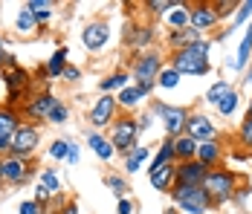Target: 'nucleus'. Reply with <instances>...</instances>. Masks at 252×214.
I'll return each instance as SVG.
<instances>
[{
    "mask_svg": "<svg viewBox=\"0 0 252 214\" xmlns=\"http://www.w3.org/2000/svg\"><path fill=\"white\" fill-rule=\"evenodd\" d=\"M64 67H67V49H58L47 64V72L50 75H64Z\"/></svg>",
    "mask_w": 252,
    "mask_h": 214,
    "instance_id": "nucleus-25",
    "label": "nucleus"
},
{
    "mask_svg": "<svg viewBox=\"0 0 252 214\" xmlns=\"http://www.w3.org/2000/svg\"><path fill=\"white\" fill-rule=\"evenodd\" d=\"M21 214H38V203H21Z\"/></svg>",
    "mask_w": 252,
    "mask_h": 214,
    "instance_id": "nucleus-44",
    "label": "nucleus"
},
{
    "mask_svg": "<svg viewBox=\"0 0 252 214\" xmlns=\"http://www.w3.org/2000/svg\"><path fill=\"white\" fill-rule=\"evenodd\" d=\"M174 180H177V168L171 165V162L162 165V168H157V171H151V185L157 191H168Z\"/></svg>",
    "mask_w": 252,
    "mask_h": 214,
    "instance_id": "nucleus-14",
    "label": "nucleus"
},
{
    "mask_svg": "<svg viewBox=\"0 0 252 214\" xmlns=\"http://www.w3.org/2000/svg\"><path fill=\"white\" fill-rule=\"evenodd\" d=\"M67 116H70V113H67V107H64V104H55V110L50 113V119H47V122H55V124H58V122H67Z\"/></svg>",
    "mask_w": 252,
    "mask_h": 214,
    "instance_id": "nucleus-38",
    "label": "nucleus"
},
{
    "mask_svg": "<svg viewBox=\"0 0 252 214\" xmlns=\"http://www.w3.org/2000/svg\"><path fill=\"white\" fill-rule=\"evenodd\" d=\"M250 15H252V0H247V3H241V6H238V12H235V21H232V29H235V26H241L247 18H250Z\"/></svg>",
    "mask_w": 252,
    "mask_h": 214,
    "instance_id": "nucleus-33",
    "label": "nucleus"
},
{
    "mask_svg": "<svg viewBox=\"0 0 252 214\" xmlns=\"http://www.w3.org/2000/svg\"><path fill=\"white\" fill-rule=\"evenodd\" d=\"M130 212H133L130 200H122V203H119V214H130Z\"/></svg>",
    "mask_w": 252,
    "mask_h": 214,
    "instance_id": "nucleus-45",
    "label": "nucleus"
},
{
    "mask_svg": "<svg viewBox=\"0 0 252 214\" xmlns=\"http://www.w3.org/2000/svg\"><path fill=\"white\" fill-rule=\"evenodd\" d=\"M133 72H136V81H139V84H145V81H151L154 84V78L162 72V58L154 55V52H148V55H142V58L136 61Z\"/></svg>",
    "mask_w": 252,
    "mask_h": 214,
    "instance_id": "nucleus-9",
    "label": "nucleus"
},
{
    "mask_svg": "<svg viewBox=\"0 0 252 214\" xmlns=\"http://www.w3.org/2000/svg\"><path fill=\"white\" fill-rule=\"evenodd\" d=\"M0 44H3V38H0Z\"/></svg>",
    "mask_w": 252,
    "mask_h": 214,
    "instance_id": "nucleus-53",
    "label": "nucleus"
},
{
    "mask_svg": "<svg viewBox=\"0 0 252 214\" xmlns=\"http://www.w3.org/2000/svg\"><path fill=\"white\" fill-rule=\"evenodd\" d=\"M26 6H29V12L35 15V21H50V18H52V3L32 0V3H26Z\"/></svg>",
    "mask_w": 252,
    "mask_h": 214,
    "instance_id": "nucleus-24",
    "label": "nucleus"
},
{
    "mask_svg": "<svg viewBox=\"0 0 252 214\" xmlns=\"http://www.w3.org/2000/svg\"><path fill=\"white\" fill-rule=\"evenodd\" d=\"M26 174H29V165H26V159H21V156L3 162V180H9V183H24Z\"/></svg>",
    "mask_w": 252,
    "mask_h": 214,
    "instance_id": "nucleus-13",
    "label": "nucleus"
},
{
    "mask_svg": "<svg viewBox=\"0 0 252 214\" xmlns=\"http://www.w3.org/2000/svg\"><path fill=\"white\" fill-rule=\"evenodd\" d=\"M125 87H127V75L125 72H116V75H110V78L101 81V90H104V93H110V90H119V93H122Z\"/></svg>",
    "mask_w": 252,
    "mask_h": 214,
    "instance_id": "nucleus-27",
    "label": "nucleus"
},
{
    "mask_svg": "<svg viewBox=\"0 0 252 214\" xmlns=\"http://www.w3.org/2000/svg\"><path fill=\"white\" fill-rule=\"evenodd\" d=\"M64 214H78V212H76V206H67V209H64Z\"/></svg>",
    "mask_w": 252,
    "mask_h": 214,
    "instance_id": "nucleus-47",
    "label": "nucleus"
},
{
    "mask_svg": "<svg viewBox=\"0 0 252 214\" xmlns=\"http://www.w3.org/2000/svg\"><path fill=\"white\" fill-rule=\"evenodd\" d=\"M145 159H148V148H136V151H130V156H127V162H125L127 174H136Z\"/></svg>",
    "mask_w": 252,
    "mask_h": 214,
    "instance_id": "nucleus-26",
    "label": "nucleus"
},
{
    "mask_svg": "<svg viewBox=\"0 0 252 214\" xmlns=\"http://www.w3.org/2000/svg\"><path fill=\"white\" fill-rule=\"evenodd\" d=\"M136 35H139V38H133V47H145V44H151V32H148V29H139Z\"/></svg>",
    "mask_w": 252,
    "mask_h": 214,
    "instance_id": "nucleus-41",
    "label": "nucleus"
},
{
    "mask_svg": "<svg viewBox=\"0 0 252 214\" xmlns=\"http://www.w3.org/2000/svg\"><path fill=\"white\" fill-rule=\"evenodd\" d=\"M250 116H252V101H250Z\"/></svg>",
    "mask_w": 252,
    "mask_h": 214,
    "instance_id": "nucleus-52",
    "label": "nucleus"
},
{
    "mask_svg": "<svg viewBox=\"0 0 252 214\" xmlns=\"http://www.w3.org/2000/svg\"><path fill=\"white\" fill-rule=\"evenodd\" d=\"M226 93H229V81H218V84H212V87H209L206 101H209V104H218V101H220Z\"/></svg>",
    "mask_w": 252,
    "mask_h": 214,
    "instance_id": "nucleus-28",
    "label": "nucleus"
},
{
    "mask_svg": "<svg viewBox=\"0 0 252 214\" xmlns=\"http://www.w3.org/2000/svg\"><path fill=\"white\" fill-rule=\"evenodd\" d=\"M206 177H209V168L203 162H197V159H191V162H180L174 183L177 185H203Z\"/></svg>",
    "mask_w": 252,
    "mask_h": 214,
    "instance_id": "nucleus-8",
    "label": "nucleus"
},
{
    "mask_svg": "<svg viewBox=\"0 0 252 214\" xmlns=\"http://www.w3.org/2000/svg\"><path fill=\"white\" fill-rule=\"evenodd\" d=\"M139 98H142V93H139L136 87H125V90L119 93V98H116V101H119L122 107H136V101H139Z\"/></svg>",
    "mask_w": 252,
    "mask_h": 214,
    "instance_id": "nucleus-30",
    "label": "nucleus"
},
{
    "mask_svg": "<svg viewBox=\"0 0 252 214\" xmlns=\"http://www.w3.org/2000/svg\"><path fill=\"white\" fill-rule=\"evenodd\" d=\"M241 142L247 148H252V116H247V122L241 124Z\"/></svg>",
    "mask_w": 252,
    "mask_h": 214,
    "instance_id": "nucleus-37",
    "label": "nucleus"
},
{
    "mask_svg": "<svg viewBox=\"0 0 252 214\" xmlns=\"http://www.w3.org/2000/svg\"><path fill=\"white\" fill-rule=\"evenodd\" d=\"M186 136H191L194 142H215V136H218V130H215V124L209 116H203V113H191L189 116V124H186Z\"/></svg>",
    "mask_w": 252,
    "mask_h": 214,
    "instance_id": "nucleus-7",
    "label": "nucleus"
},
{
    "mask_svg": "<svg viewBox=\"0 0 252 214\" xmlns=\"http://www.w3.org/2000/svg\"><path fill=\"white\" fill-rule=\"evenodd\" d=\"M104 183H107V188H113L116 194H122V191H125V180H122V177H107Z\"/></svg>",
    "mask_w": 252,
    "mask_h": 214,
    "instance_id": "nucleus-40",
    "label": "nucleus"
},
{
    "mask_svg": "<svg viewBox=\"0 0 252 214\" xmlns=\"http://www.w3.org/2000/svg\"><path fill=\"white\" fill-rule=\"evenodd\" d=\"M250 55H252V26L247 29V35H244V41L238 47V58L232 61V70H244L250 64Z\"/></svg>",
    "mask_w": 252,
    "mask_h": 214,
    "instance_id": "nucleus-19",
    "label": "nucleus"
},
{
    "mask_svg": "<svg viewBox=\"0 0 252 214\" xmlns=\"http://www.w3.org/2000/svg\"><path fill=\"white\" fill-rule=\"evenodd\" d=\"M15 130H18L15 116H12V113H6V110H0V142H9Z\"/></svg>",
    "mask_w": 252,
    "mask_h": 214,
    "instance_id": "nucleus-23",
    "label": "nucleus"
},
{
    "mask_svg": "<svg viewBox=\"0 0 252 214\" xmlns=\"http://www.w3.org/2000/svg\"><path fill=\"white\" fill-rule=\"evenodd\" d=\"M67 162H70V165H76L78 162V148L73 142H70V151H67Z\"/></svg>",
    "mask_w": 252,
    "mask_h": 214,
    "instance_id": "nucleus-42",
    "label": "nucleus"
},
{
    "mask_svg": "<svg viewBox=\"0 0 252 214\" xmlns=\"http://www.w3.org/2000/svg\"><path fill=\"white\" fill-rule=\"evenodd\" d=\"M218 21H220V18H218V9H215V6H194V9H191V29H197V32L215 26Z\"/></svg>",
    "mask_w": 252,
    "mask_h": 214,
    "instance_id": "nucleus-11",
    "label": "nucleus"
},
{
    "mask_svg": "<svg viewBox=\"0 0 252 214\" xmlns=\"http://www.w3.org/2000/svg\"><path fill=\"white\" fill-rule=\"evenodd\" d=\"M32 26H35V15L29 12V6H24V9L18 12V29H21V32H32Z\"/></svg>",
    "mask_w": 252,
    "mask_h": 214,
    "instance_id": "nucleus-31",
    "label": "nucleus"
},
{
    "mask_svg": "<svg viewBox=\"0 0 252 214\" xmlns=\"http://www.w3.org/2000/svg\"><path fill=\"white\" fill-rule=\"evenodd\" d=\"M197 162H203L206 168H212L218 159H220V148H218V142H200L197 145V156H194Z\"/></svg>",
    "mask_w": 252,
    "mask_h": 214,
    "instance_id": "nucleus-17",
    "label": "nucleus"
},
{
    "mask_svg": "<svg viewBox=\"0 0 252 214\" xmlns=\"http://www.w3.org/2000/svg\"><path fill=\"white\" fill-rule=\"evenodd\" d=\"M3 58H9V55H3V52H0V64H3Z\"/></svg>",
    "mask_w": 252,
    "mask_h": 214,
    "instance_id": "nucleus-50",
    "label": "nucleus"
},
{
    "mask_svg": "<svg viewBox=\"0 0 252 214\" xmlns=\"http://www.w3.org/2000/svg\"><path fill=\"white\" fill-rule=\"evenodd\" d=\"M203 191L212 197V203H226L235 194V177L226 174V171H209V177L203 183Z\"/></svg>",
    "mask_w": 252,
    "mask_h": 214,
    "instance_id": "nucleus-3",
    "label": "nucleus"
},
{
    "mask_svg": "<svg viewBox=\"0 0 252 214\" xmlns=\"http://www.w3.org/2000/svg\"><path fill=\"white\" fill-rule=\"evenodd\" d=\"M35 197H38V200H41V203H44V200H47V197H50V191L44 188V185H38V194H35Z\"/></svg>",
    "mask_w": 252,
    "mask_h": 214,
    "instance_id": "nucleus-46",
    "label": "nucleus"
},
{
    "mask_svg": "<svg viewBox=\"0 0 252 214\" xmlns=\"http://www.w3.org/2000/svg\"><path fill=\"white\" fill-rule=\"evenodd\" d=\"M24 81H26V75H24V72H18V70H15V72H9V93L15 95V93H18V87H24Z\"/></svg>",
    "mask_w": 252,
    "mask_h": 214,
    "instance_id": "nucleus-36",
    "label": "nucleus"
},
{
    "mask_svg": "<svg viewBox=\"0 0 252 214\" xmlns=\"http://www.w3.org/2000/svg\"><path fill=\"white\" fill-rule=\"evenodd\" d=\"M244 84H252V70L247 72V78H244Z\"/></svg>",
    "mask_w": 252,
    "mask_h": 214,
    "instance_id": "nucleus-48",
    "label": "nucleus"
},
{
    "mask_svg": "<svg viewBox=\"0 0 252 214\" xmlns=\"http://www.w3.org/2000/svg\"><path fill=\"white\" fill-rule=\"evenodd\" d=\"M197 41H200V32H197V29H189V26H186V29H177L174 35H171V44H174V47H191V44H197Z\"/></svg>",
    "mask_w": 252,
    "mask_h": 214,
    "instance_id": "nucleus-21",
    "label": "nucleus"
},
{
    "mask_svg": "<svg viewBox=\"0 0 252 214\" xmlns=\"http://www.w3.org/2000/svg\"><path fill=\"white\" fill-rule=\"evenodd\" d=\"M78 75H81V72H78L76 67H64V78H67V81H78Z\"/></svg>",
    "mask_w": 252,
    "mask_h": 214,
    "instance_id": "nucleus-43",
    "label": "nucleus"
},
{
    "mask_svg": "<svg viewBox=\"0 0 252 214\" xmlns=\"http://www.w3.org/2000/svg\"><path fill=\"white\" fill-rule=\"evenodd\" d=\"M110 38V26L107 24H90L84 29V47L87 49H101Z\"/></svg>",
    "mask_w": 252,
    "mask_h": 214,
    "instance_id": "nucleus-12",
    "label": "nucleus"
},
{
    "mask_svg": "<svg viewBox=\"0 0 252 214\" xmlns=\"http://www.w3.org/2000/svg\"><path fill=\"white\" fill-rule=\"evenodd\" d=\"M87 145L96 151V156H99V159H110V156H113V142H107V139H104L101 133H96V130H93V133H87Z\"/></svg>",
    "mask_w": 252,
    "mask_h": 214,
    "instance_id": "nucleus-18",
    "label": "nucleus"
},
{
    "mask_svg": "<svg viewBox=\"0 0 252 214\" xmlns=\"http://www.w3.org/2000/svg\"><path fill=\"white\" fill-rule=\"evenodd\" d=\"M41 185H44V188L50 191H58L61 188V183H58V177H55V171H44V174H41Z\"/></svg>",
    "mask_w": 252,
    "mask_h": 214,
    "instance_id": "nucleus-34",
    "label": "nucleus"
},
{
    "mask_svg": "<svg viewBox=\"0 0 252 214\" xmlns=\"http://www.w3.org/2000/svg\"><path fill=\"white\" fill-rule=\"evenodd\" d=\"M171 156H174V139H165V142H162V148H159V153L154 156L151 171H157V168H162V165H168V162H171Z\"/></svg>",
    "mask_w": 252,
    "mask_h": 214,
    "instance_id": "nucleus-22",
    "label": "nucleus"
},
{
    "mask_svg": "<svg viewBox=\"0 0 252 214\" xmlns=\"http://www.w3.org/2000/svg\"><path fill=\"white\" fill-rule=\"evenodd\" d=\"M136 133H139V127H136L133 119L113 122V148H116L119 153H127V156H130V148L136 142Z\"/></svg>",
    "mask_w": 252,
    "mask_h": 214,
    "instance_id": "nucleus-5",
    "label": "nucleus"
},
{
    "mask_svg": "<svg viewBox=\"0 0 252 214\" xmlns=\"http://www.w3.org/2000/svg\"><path fill=\"white\" fill-rule=\"evenodd\" d=\"M209 41H197V44H191V47L180 49L174 55V70L180 75H206L209 72Z\"/></svg>",
    "mask_w": 252,
    "mask_h": 214,
    "instance_id": "nucleus-1",
    "label": "nucleus"
},
{
    "mask_svg": "<svg viewBox=\"0 0 252 214\" xmlns=\"http://www.w3.org/2000/svg\"><path fill=\"white\" fill-rule=\"evenodd\" d=\"M0 180H3V162H0Z\"/></svg>",
    "mask_w": 252,
    "mask_h": 214,
    "instance_id": "nucleus-51",
    "label": "nucleus"
},
{
    "mask_svg": "<svg viewBox=\"0 0 252 214\" xmlns=\"http://www.w3.org/2000/svg\"><path fill=\"white\" fill-rule=\"evenodd\" d=\"M67 151H70V142H64V139H58V142H52L50 153L55 159H67Z\"/></svg>",
    "mask_w": 252,
    "mask_h": 214,
    "instance_id": "nucleus-35",
    "label": "nucleus"
},
{
    "mask_svg": "<svg viewBox=\"0 0 252 214\" xmlns=\"http://www.w3.org/2000/svg\"><path fill=\"white\" fill-rule=\"evenodd\" d=\"M168 24L177 29H186V24H191V9L189 6H183V3H177L174 9H171V15H168Z\"/></svg>",
    "mask_w": 252,
    "mask_h": 214,
    "instance_id": "nucleus-20",
    "label": "nucleus"
},
{
    "mask_svg": "<svg viewBox=\"0 0 252 214\" xmlns=\"http://www.w3.org/2000/svg\"><path fill=\"white\" fill-rule=\"evenodd\" d=\"M177 81H180V72L171 67V70H162L159 72V87H165V90H171V87H177Z\"/></svg>",
    "mask_w": 252,
    "mask_h": 214,
    "instance_id": "nucleus-32",
    "label": "nucleus"
},
{
    "mask_svg": "<svg viewBox=\"0 0 252 214\" xmlns=\"http://www.w3.org/2000/svg\"><path fill=\"white\" fill-rule=\"evenodd\" d=\"M55 98H52L50 93L47 95H41V98H35L32 104H29V116H35V119H50V113L55 110Z\"/></svg>",
    "mask_w": 252,
    "mask_h": 214,
    "instance_id": "nucleus-16",
    "label": "nucleus"
},
{
    "mask_svg": "<svg viewBox=\"0 0 252 214\" xmlns=\"http://www.w3.org/2000/svg\"><path fill=\"white\" fill-rule=\"evenodd\" d=\"M3 148H9V142H0V151H3Z\"/></svg>",
    "mask_w": 252,
    "mask_h": 214,
    "instance_id": "nucleus-49",
    "label": "nucleus"
},
{
    "mask_svg": "<svg viewBox=\"0 0 252 214\" xmlns=\"http://www.w3.org/2000/svg\"><path fill=\"white\" fill-rule=\"evenodd\" d=\"M171 197L177 209L186 214H206L212 209V197L203 191V185H174Z\"/></svg>",
    "mask_w": 252,
    "mask_h": 214,
    "instance_id": "nucleus-2",
    "label": "nucleus"
},
{
    "mask_svg": "<svg viewBox=\"0 0 252 214\" xmlns=\"http://www.w3.org/2000/svg\"><path fill=\"white\" fill-rule=\"evenodd\" d=\"M174 156L180 159V162H191L194 156H197V142L191 139V136H177L174 139Z\"/></svg>",
    "mask_w": 252,
    "mask_h": 214,
    "instance_id": "nucleus-15",
    "label": "nucleus"
},
{
    "mask_svg": "<svg viewBox=\"0 0 252 214\" xmlns=\"http://www.w3.org/2000/svg\"><path fill=\"white\" fill-rule=\"evenodd\" d=\"M154 113L162 119L165 130H168L171 136H180V133L186 130V124H189V116H191L186 107H177V104H162V101L154 107Z\"/></svg>",
    "mask_w": 252,
    "mask_h": 214,
    "instance_id": "nucleus-4",
    "label": "nucleus"
},
{
    "mask_svg": "<svg viewBox=\"0 0 252 214\" xmlns=\"http://www.w3.org/2000/svg\"><path fill=\"white\" fill-rule=\"evenodd\" d=\"M116 98L113 95H101L99 101L93 104V110H90V122L96 124V127H101V124H107V122H113V110H116Z\"/></svg>",
    "mask_w": 252,
    "mask_h": 214,
    "instance_id": "nucleus-10",
    "label": "nucleus"
},
{
    "mask_svg": "<svg viewBox=\"0 0 252 214\" xmlns=\"http://www.w3.org/2000/svg\"><path fill=\"white\" fill-rule=\"evenodd\" d=\"M177 3L174 0H151L148 3V9H154V12H168V9H174Z\"/></svg>",
    "mask_w": 252,
    "mask_h": 214,
    "instance_id": "nucleus-39",
    "label": "nucleus"
},
{
    "mask_svg": "<svg viewBox=\"0 0 252 214\" xmlns=\"http://www.w3.org/2000/svg\"><path fill=\"white\" fill-rule=\"evenodd\" d=\"M235 107H238V93H235V90H229V93L218 101V110H220L223 116H232V113H235Z\"/></svg>",
    "mask_w": 252,
    "mask_h": 214,
    "instance_id": "nucleus-29",
    "label": "nucleus"
},
{
    "mask_svg": "<svg viewBox=\"0 0 252 214\" xmlns=\"http://www.w3.org/2000/svg\"><path fill=\"white\" fill-rule=\"evenodd\" d=\"M35 145H38V130L29 127V124H18V130L9 139V151H15V156L24 159V156H29L35 151Z\"/></svg>",
    "mask_w": 252,
    "mask_h": 214,
    "instance_id": "nucleus-6",
    "label": "nucleus"
}]
</instances>
